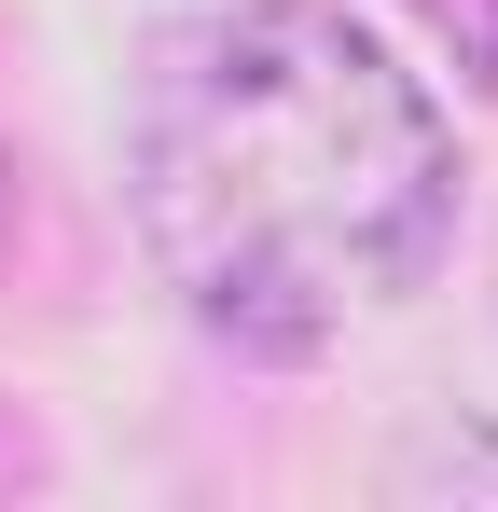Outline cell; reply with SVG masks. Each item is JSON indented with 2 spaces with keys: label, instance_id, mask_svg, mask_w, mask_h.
I'll use <instances>...</instances> for the list:
<instances>
[{
  "label": "cell",
  "instance_id": "7a4b0ae2",
  "mask_svg": "<svg viewBox=\"0 0 498 512\" xmlns=\"http://www.w3.org/2000/svg\"><path fill=\"white\" fill-rule=\"evenodd\" d=\"M415 14H429V42H443V56L498 97V0H415Z\"/></svg>",
  "mask_w": 498,
  "mask_h": 512
},
{
  "label": "cell",
  "instance_id": "3957f363",
  "mask_svg": "<svg viewBox=\"0 0 498 512\" xmlns=\"http://www.w3.org/2000/svg\"><path fill=\"white\" fill-rule=\"evenodd\" d=\"M0 250H14V139H0Z\"/></svg>",
  "mask_w": 498,
  "mask_h": 512
},
{
  "label": "cell",
  "instance_id": "6da1fadb",
  "mask_svg": "<svg viewBox=\"0 0 498 512\" xmlns=\"http://www.w3.org/2000/svg\"><path fill=\"white\" fill-rule=\"evenodd\" d=\"M125 208L194 333L319 360L429 291L457 236V125L346 0H236L153 42Z\"/></svg>",
  "mask_w": 498,
  "mask_h": 512
}]
</instances>
